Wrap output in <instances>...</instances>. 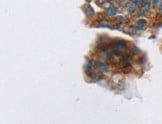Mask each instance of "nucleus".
<instances>
[{"label": "nucleus", "mask_w": 162, "mask_h": 124, "mask_svg": "<svg viewBox=\"0 0 162 124\" xmlns=\"http://www.w3.org/2000/svg\"><path fill=\"white\" fill-rule=\"evenodd\" d=\"M150 5H151V3H150L149 1H142L141 6H140V8H139V15H143V14L148 12Z\"/></svg>", "instance_id": "1"}, {"label": "nucleus", "mask_w": 162, "mask_h": 124, "mask_svg": "<svg viewBox=\"0 0 162 124\" xmlns=\"http://www.w3.org/2000/svg\"><path fill=\"white\" fill-rule=\"evenodd\" d=\"M140 2L139 1H130L128 2V3H126V5L124 6V9H125L127 12H133L135 9V5H137V4H139Z\"/></svg>", "instance_id": "2"}, {"label": "nucleus", "mask_w": 162, "mask_h": 124, "mask_svg": "<svg viewBox=\"0 0 162 124\" xmlns=\"http://www.w3.org/2000/svg\"><path fill=\"white\" fill-rule=\"evenodd\" d=\"M95 66H96V68H97L98 70H101L102 72H108V70H109L107 65L105 64V63L101 62V61H96L95 62Z\"/></svg>", "instance_id": "3"}, {"label": "nucleus", "mask_w": 162, "mask_h": 124, "mask_svg": "<svg viewBox=\"0 0 162 124\" xmlns=\"http://www.w3.org/2000/svg\"><path fill=\"white\" fill-rule=\"evenodd\" d=\"M145 24H146V21H145L144 19H140L135 23L133 28H134L135 30H141L142 28L145 26Z\"/></svg>", "instance_id": "4"}, {"label": "nucleus", "mask_w": 162, "mask_h": 124, "mask_svg": "<svg viewBox=\"0 0 162 124\" xmlns=\"http://www.w3.org/2000/svg\"><path fill=\"white\" fill-rule=\"evenodd\" d=\"M117 13V9L115 8L114 6H110V7H108V9H107V11H106V14L108 16H112V15H115V14Z\"/></svg>", "instance_id": "5"}, {"label": "nucleus", "mask_w": 162, "mask_h": 124, "mask_svg": "<svg viewBox=\"0 0 162 124\" xmlns=\"http://www.w3.org/2000/svg\"><path fill=\"white\" fill-rule=\"evenodd\" d=\"M85 13L87 16H93L94 15V10L91 6H86L85 7Z\"/></svg>", "instance_id": "6"}, {"label": "nucleus", "mask_w": 162, "mask_h": 124, "mask_svg": "<svg viewBox=\"0 0 162 124\" xmlns=\"http://www.w3.org/2000/svg\"><path fill=\"white\" fill-rule=\"evenodd\" d=\"M100 26L108 27V26H109V22H107V21H105V20H102L101 22H100Z\"/></svg>", "instance_id": "7"}, {"label": "nucleus", "mask_w": 162, "mask_h": 124, "mask_svg": "<svg viewBox=\"0 0 162 124\" xmlns=\"http://www.w3.org/2000/svg\"><path fill=\"white\" fill-rule=\"evenodd\" d=\"M92 78H95V80H99V79L102 78V76L98 73H94V74H92Z\"/></svg>", "instance_id": "8"}, {"label": "nucleus", "mask_w": 162, "mask_h": 124, "mask_svg": "<svg viewBox=\"0 0 162 124\" xmlns=\"http://www.w3.org/2000/svg\"><path fill=\"white\" fill-rule=\"evenodd\" d=\"M159 9H160V11L162 12V1H161V3H160V7H159Z\"/></svg>", "instance_id": "9"}]
</instances>
